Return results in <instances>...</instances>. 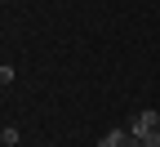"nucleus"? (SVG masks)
Instances as JSON below:
<instances>
[{
    "instance_id": "f257e3e1",
    "label": "nucleus",
    "mask_w": 160,
    "mask_h": 147,
    "mask_svg": "<svg viewBox=\"0 0 160 147\" xmlns=\"http://www.w3.org/2000/svg\"><path fill=\"white\" fill-rule=\"evenodd\" d=\"M125 129H129V134H151V129H160V112H156V107L138 112V116H133V120L125 125Z\"/></svg>"
},
{
    "instance_id": "f03ea898",
    "label": "nucleus",
    "mask_w": 160,
    "mask_h": 147,
    "mask_svg": "<svg viewBox=\"0 0 160 147\" xmlns=\"http://www.w3.org/2000/svg\"><path fill=\"white\" fill-rule=\"evenodd\" d=\"M120 143H125V129H107L98 138V147H120Z\"/></svg>"
},
{
    "instance_id": "7ed1b4c3",
    "label": "nucleus",
    "mask_w": 160,
    "mask_h": 147,
    "mask_svg": "<svg viewBox=\"0 0 160 147\" xmlns=\"http://www.w3.org/2000/svg\"><path fill=\"white\" fill-rule=\"evenodd\" d=\"M0 143H5V147H18V129H13V125H5V129H0Z\"/></svg>"
},
{
    "instance_id": "20e7f679",
    "label": "nucleus",
    "mask_w": 160,
    "mask_h": 147,
    "mask_svg": "<svg viewBox=\"0 0 160 147\" xmlns=\"http://www.w3.org/2000/svg\"><path fill=\"white\" fill-rule=\"evenodd\" d=\"M5 85H13V67H9V62L0 67V89H5Z\"/></svg>"
},
{
    "instance_id": "39448f33",
    "label": "nucleus",
    "mask_w": 160,
    "mask_h": 147,
    "mask_svg": "<svg viewBox=\"0 0 160 147\" xmlns=\"http://www.w3.org/2000/svg\"><path fill=\"white\" fill-rule=\"evenodd\" d=\"M120 147H142V138H138V134H129V129H125V143H120Z\"/></svg>"
},
{
    "instance_id": "423d86ee",
    "label": "nucleus",
    "mask_w": 160,
    "mask_h": 147,
    "mask_svg": "<svg viewBox=\"0 0 160 147\" xmlns=\"http://www.w3.org/2000/svg\"><path fill=\"white\" fill-rule=\"evenodd\" d=\"M0 147H5V143H0Z\"/></svg>"
}]
</instances>
